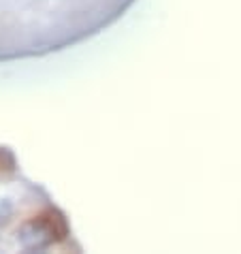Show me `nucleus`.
Segmentation results:
<instances>
[]
</instances>
